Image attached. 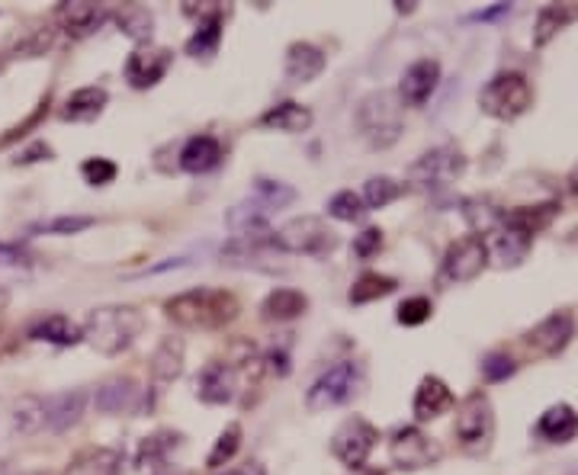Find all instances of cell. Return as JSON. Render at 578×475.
<instances>
[{"label":"cell","instance_id":"cell-6","mask_svg":"<svg viewBox=\"0 0 578 475\" xmlns=\"http://www.w3.org/2000/svg\"><path fill=\"white\" fill-rule=\"evenodd\" d=\"M360 382H363L360 363H354V360L334 363L331 370H325L312 382V389L306 392V408L312 411V415H322V411H331L344 402H351L354 392L360 389Z\"/></svg>","mask_w":578,"mask_h":475},{"label":"cell","instance_id":"cell-37","mask_svg":"<svg viewBox=\"0 0 578 475\" xmlns=\"http://www.w3.org/2000/svg\"><path fill=\"white\" fill-rule=\"evenodd\" d=\"M254 203H261L267 212H280L289 203H296V190L286 187L280 180H267V177H257L254 180Z\"/></svg>","mask_w":578,"mask_h":475},{"label":"cell","instance_id":"cell-44","mask_svg":"<svg viewBox=\"0 0 578 475\" xmlns=\"http://www.w3.org/2000/svg\"><path fill=\"white\" fill-rule=\"evenodd\" d=\"M434 315V305H431V299H424V296H412V299H405L402 305H399V312H395V321L399 325H405V328H418V325H424Z\"/></svg>","mask_w":578,"mask_h":475},{"label":"cell","instance_id":"cell-50","mask_svg":"<svg viewBox=\"0 0 578 475\" xmlns=\"http://www.w3.org/2000/svg\"><path fill=\"white\" fill-rule=\"evenodd\" d=\"M42 158L49 161V158H52V148L45 145V142H36L33 148H26V151H23V155L17 158V164H33V161H42Z\"/></svg>","mask_w":578,"mask_h":475},{"label":"cell","instance_id":"cell-55","mask_svg":"<svg viewBox=\"0 0 578 475\" xmlns=\"http://www.w3.org/2000/svg\"><path fill=\"white\" fill-rule=\"evenodd\" d=\"M354 475H386L383 469H367V466H363V469H357Z\"/></svg>","mask_w":578,"mask_h":475},{"label":"cell","instance_id":"cell-40","mask_svg":"<svg viewBox=\"0 0 578 475\" xmlns=\"http://www.w3.org/2000/svg\"><path fill=\"white\" fill-rule=\"evenodd\" d=\"M405 193L402 183H395L392 177H370L363 183V206L367 209H386Z\"/></svg>","mask_w":578,"mask_h":475},{"label":"cell","instance_id":"cell-3","mask_svg":"<svg viewBox=\"0 0 578 475\" xmlns=\"http://www.w3.org/2000/svg\"><path fill=\"white\" fill-rule=\"evenodd\" d=\"M357 132L370 148H389L402 135V103L389 90H373L357 103Z\"/></svg>","mask_w":578,"mask_h":475},{"label":"cell","instance_id":"cell-16","mask_svg":"<svg viewBox=\"0 0 578 475\" xmlns=\"http://www.w3.org/2000/svg\"><path fill=\"white\" fill-rule=\"evenodd\" d=\"M225 225L235 241H270L273 238L270 212L261 203H254V199H245V203L228 209Z\"/></svg>","mask_w":578,"mask_h":475},{"label":"cell","instance_id":"cell-1","mask_svg":"<svg viewBox=\"0 0 578 475\" xmlns=\"http://www.w3.org/2000/svg\"><path fill=\"white\" fill-rule=\"evenodd\" d=\"M241 305L232 293L225 289H187L174 299L164 302V315L174 321L180 328H190V331H219L225 325H232L238 318Z\"/></svg>","mask_w":578,"mask_h":475},{"label":"cell","instance_id":"cell-12","mask_svg":"<svg viewBox=\"0 0 578 475\" xmlns=\"http://www.w3.org/2000/svg\"><path fill=\"white\" fill-rule=\"evenodd\" d=\"M575 337V315L569 309L546 315L540 325H534L524 334V344L530 354L537 357H556L569 347V341Z\"/></svg>","mask_w":578,"mask_h":475},{"label":"cell","instance_id":"cell-10","mask_svg":"<svg viewBox=\"0 0 578 475\" xmlns=\"http://www.w3.org/2000/svg\"><path fill=\"white\" fill-rule=\"evenodd\" d=\"M376 440H379V431L370 424V421H363V418H347L338 431H334L331 437V453L341 459V463L357 472L367 466V459L376 447Z\"/></svg>","mask_w":578,"mask_h":475},{"label":"cell","instance_id":"cell-45","mask_svg":"<svg viewBox=\"0 0 578 475\" xmlns=\"http://www.w3.org/2000/svg\"><path fill=\"white\" fill-rule=\"evenodd\" d=\"M52 42H55V29H49V26L29 29V33L17 42V55H23V58L45 55V52L52 49Z\"/></svg>","mask_w":578,"mask_h":475},{"label":"cell","instance_id":"cell-38","mask_svg":"<svg viewBox=\"0 0 578 475\" xmlns=\"http://www.w3.org/2000/svg\"><path fill=\"white\" fill-rule=\"evenodd\" d=\"M559 212L556 203H543V206H521V209H511L505 212V222L508 225H517V228H524L527 235H537L540 228H546L553 222V216Z\"/></svg>","mask_w":578,"mask_h":475},{"label":"cell","instance_id":"cell-15","mask_svg":"<svg viewBox=\"0 0 578 475\" xmlns=\"http://www.w3.org/2000/svg\"><path fill=\"white\" fill-rule=\"evenodd\" d=\"M277 257H283V251L277 248V241L273 238L270 241H232L228 248H222V264L264 270V273L286 270L283 264H277Z\"/></svg>","mask_w":578,"mask_h":475},{"label":"cell","instance_id":"cell-26","mask_svg":"<svg viewBox=\"0 0 578 475\" xmlns=\"http://www.w3.org/2000/svg\"><path fill=\"white\" fill-rule=\"evenodd\" d=\"M222 161V145L212 135H193V139L180 148V167L187 174H206Z\"/></svg>","mask_w":578,"mask_h":475},{"label":"cell","instance_id":"cell-54","mask_svg":"<svg viewBox=\"0 0 578 475\" xmlns=\"http://www.w3.org/2000/svg\"><path fill=\"white\" fill-rule=\"evenodd\" d=\"M569 190H572V193H578V167H575V171L569 174Z\"/></svg>","mask_w":578,"mask_h":475},{"label":"cell","instance_id":"cell-57","mask_svg":"<svg viewBox=\"0 0 578 475\" xmlns=\"http://www.w3.org/2000/svg\"><path fill=\"white\" fill-rule=\"evenodd\" d=\"M29 475H55V472H29Z\"/></svg>","mask_w":578,"mask_h":475},{"label":"cell","instance_id":"cell-22","mask_svg":"<svg viewBox=\"0 0 578 475\" xmlns=\"http://www.w3.org/2000/svg\"><path fill=\"white\" fill-rule=\"evenodd\" d=\"M328 58L312 42H293L286 49V81L293 84H312L325 71Z\"/></svg>","mask_w":578,"mask_h":475},{"label":"cell","instance_id":"cell-24","mask_svg":"<svg viewBox=\"0 0 578 475\" xmlns=\"http://www.w3.org/2000/svg\"><path fill=\"white\" fill-rule=\"evenodd\" d=\"M29 341H45L55 347H74L84 341V328L74 325L65 315H45L29 328Z\"/></svg>","mask_w":578,"mask_h":475},{"label":"cell","instance_id":"cell-36","mask_svg":"<svg viewBox=\"0 0 578 475\" xmlns=\"http://www.w3.org/2000/svg\"><path fill=\"white\" fill-rule=\"evenodd\" d=\"M219 42H222V17H212L196 23V33L187 39V55L190 58H212L219 52Z\"/></svg>","mask_w":578,"mask_h":475},{"label":"cell","instance_id":"cell-51","mask_svg":"<svg viewBox=\"0 0 578 475\" xmlns=\"http://www.w3.org/2000/svg\"><path fill=\"white\" fill-rule=\"evenodd\" d=\"M0 264H7V267H26L29 257H26L20 248H7V244H0Z\"/></svg>","mask_w":578,"mask_h":475},{"label":"cell","instance_id":"cell-19","mask_svg":"<svg viewBox=\"0 0 578 475\" xmlns=\"http://www.w3.org/2000/svg\"><path fill=\"white\" fill-rule=\"evenodd\" d=\"M440 81V65L434 58H418L415 65H408L399 81V103L402 106H424L431 100Z\"/></svg>","mask_w":578,"mask_h":475},{"label":"cell","instance_id":"cell-2","mask_svg":"<svg viewBox=\"0 0 578 475\" xmlns=\"http://www.w3.org/2000/svg\"><path fill=\"white\" fill-rule=\"evenodd\" d=\"M145 331V315L135 305H103L84 321V341L103 357H116Z\"/></svg>","mask_w":578,"mask_h":475},{"label":"cell","instance_id":"cell-43","mask_svg":"<svg viewBox=\"0 0 578 475\" xmlns=\"http://www.w3.org/2000/svg\"><path fill=\"white\" fill-rule=\"evenodd\" d=\"M90 225H94V219H90V216H58V219H49V222H36L29 232H33V235H78Z\"/></svg>","mask_w":578,"mask_h":475},{"label":"cell","instance_id":"cell-17","mask_svg":"<svg viewBox=\"0 0 578 475\" xmlns=\"http://www.w3.org/2000/svg\"><path fill=\"white\" fill-rule=\"evenodd\" d=\"M530 244H534V235H527L524 228L517 225H508L505 216H501V225L492 232V241H485V248H489V257L498 267L508 270L524 264V257L530 254Z\"/></svg>","mask_w":578,"mask_h":475},{"label":"cell","instance_id":"cell-13","mask_svg":"<svg viewBox=\"0 0 578 475\" xmlns=\"http://www.w3.org/2000/svg\"><path fill=\"white\" fill-rule=\"evenodd\" d=\"M389 453H392V463L405 472L428 469L440 459V447L431 437H424L418 427H402V431H395V437L389 443Z\"/></svg>","mask_w":578,"mask_h":475},{"label":"cell","instance_id":"cell-20","mask_svg":"<svg viewBox=\"0 0 578 475\" xmlns=\"http://www.w3.org/2000/svg\"><path fill=\"white\" fill-rule=\"evenodd\" d=\"M106 17H110V10L103 4H90V0H74V4L55 7V20L71 39H84L90 33H97Z\"/></svg>","mask_w":578,"mask_h":475},{"label":"cell","instance_id":"cell-11","mask_svg":"<svg viewBox=\"0 0 578 475\" xmlns=\"http://www.w3.org/2000/svg\"><path fill=\"white\" fill-rule=\"evenodd\" d=\"M94 405L100 415H145L151 398L132 376H113L97 386Z\"/></svg>","mask_w":578,"mask_h":475},{"label":"cell","instance_id":"cell-52","mask_svg":"<svg viewBox=\"0 0 578 475\" xmlns=\"http://www.w3.org/2000/svg\"><path fill=\"white\" fill-rule=\"evenodd\" d=\"M228 475H267V469L257 463V459H248L245 466H238L235 472H228Z\"/></svg>","mask_w":578,"mask_h":475},{"label":"cell","instance_id":"cell-31","mask_svg":"<svg viewBox=\"0 0 578 475\" xmlns=\"http://www.w3.org/2000/svg\"><path fill=\"white\" fill-rule=\"evenodd\" d=\"M184 373V341L180 337H161V344L151 354V376L158 382H174Z\"/></svg>","mask_w":578,"mask_h":475},{"label":"cell","instance_id":"cell-56","mask_svg":"<svg viewBox=\"0 0 578 475\" xmlns=\"http://www.w3.org/2000/svg\"><path fill=\"white\" fill-rule=\"evenodd\" d=\"M0 475H7V463H0Z\"/></svg>","mask_w":578,"mask_h":475},{"label":"cell","instance_id":"cell-48","mask_svg":"<svg viewBox=\"0 0 578 475\" xmlns=\"http://www.w3.org/2000/svg\"><path fill=\"white\" fill-rule=\"evenodd\" d=\"M379 248H383V232H379V228H363L354 238V254L360 260H370L373 254H379Z\"/></svg>","mask_w":578,"mask_h":475},{"label":"cell","instance_id":"cell-30","mask_svg":"<svg viewBox=\"0 0 578 475\" xmlns=\"http://www.w3.org/2000/svg\"><path fill=\"white\" fill-rule=\"evenodd\" d=\"M309 309V299L299 289H273V293L261 302V318L264 321H293Z\"/></svg>","mask_w":578,"mask_h":475},{"label":"cell","instance_id":"cell-14","mask_svg":"<svg viewBox=\"0 0 578 475\" xmlns=\"http://www.w3.org/2000/svg\"><path fill=\"white\" fill-rule=\"evenodd\" d=\"M174 52L171 49H161V45H139L129 58H126V81L135 90H148L155 87L167 68H171Z\"/></svg>","mask_w":578,"mask_h":475},{"label":"cell","instance_id":"cell-41","mask_svg":"<svg viewBox=\"0 0 578 475\" xmlns=\"http://www.w3.org/2000/svg\"><path fill=\"white\" fill-rule=\"evenodd\" d=\"M238 447H241V424H228L225 431L219 434V440H216V447L209 450V456H206V469H222V466H228L232 463V456L238 453Z\"/></svg>","mask_w":578,"mask_h":475},{"label":"cell","instance_id":"cell-4","mask_svg":"<svg viewBox=\"0 0 578 475\" xmlns=\"http://www.w3.org/2000/svg\"><path fill=\"white\" fill-rule=\"evenodd\" d=\"M456 440L469 456H485L495 440V411L482 389L469 392L456 408Z\"/></svg>","mask_w":578,"mask_h":475},{"label":"cell","instance_id":"cell-28","mask_svg":"<svg viewBox=\"0 0 578 475\" xmlns=\"http://www.w3.org/2000/svg\"><path fill=\"white\" fill-rule=\"evenodd\" d=\"M537 434L550 443H569L578 434V415L572 405H553L546 408L540 421H537Z\"/></svg>","mask_w":578,"mask_h":475},{"label":"cell","instance_id":"cell-46","mask_svg":"<svg viewBox=\"0 0 578 475\" xmlns=\"http://www.w3.org/2000/svg\"><path fill=\"white\" fill-rule=\"evenodd\" d=\"M81 174H84V180L90 183V187H106V183L116 180L119 167L110 158H87L81 164Z\"/></svg>","mask_w":578,"mask_h":475},{"label":"cell","instance_id":"cell-34","mask_svg":"<svg viewBox=\"0 0 578 475\" xmlns=\"http://www.w3.org/2000/svg\"><path fill=\"white\" fill-rule=\"evenodd\" d=\"M13 431L17 434H39L45 431V402L42 395H23L13 405Z\"/></svg>","mask_w":578,"mask_h":475},{"label":"cell","instance_id":"cell-25","mask_svg":"<svg viewBox=\"0 0 578 475\" xmlns=\"http://www.w3.org/2000/svg\"><path fill=\"white\" fill-rule=\"evenodd\" d=\"M106 103H110V94H106V87H81V90H74V94L65 100L62 106V116L65 122H94L103 110H106Z\"/></svg>","mask_w":578,"mask_h":475},{"label":"cell","instance_id":"cell-7","mask_svg":"<svg viewBox=\"0 0 578 475\" xmlns=\"http://www.w3.org/2000/svg\"><path fill=\"white\" fill-rule=\"evenodd\" d=\"M273 241H277L283 254H306V257H328L338 248V235L318 216L289 219L280 232H273Z\"/></svg>","mask_w":578,"mask_h":475},{"label":"cell","instance_id":"cell-9","mask_svg":"<svg viewBox=\"0 0 578 475\" xmlns=\"http://www.w3.org/2000/svg\"><path fill=\"white\" fill-rule=\"evenodd\" d=\"M485 267H489V248H485V238L463 235V238H456L444 254V264H440V283L444 286L473 283Z\"/></svg>","mask_w":578,"mask_h":475},{"label":"cell","instance_id":"cell-58","mask_svg":"<svg viewBox=\"0 0 578 475\" xmlns=\"http://www.w3.org/2000/svg\"><path fill=\"white\" fill-rule=\"evenodd\" d=\"M174 475H180V472H174Z\"/></svg>","mask_w":578,"mask_h":475},{"label":"cell","instance_id":"cell-21","mask_svg":"<svg viewBox=\"0 0 578 475\" xmlns=\"http://www.w3.org/2000/svg\"><path fill=\"white\" fill-rule=\"evenodd\" d=\"M42 402H45V431L65 434L68 427H74V424L81 421L84 405H87V392L68 389V392L42 395Z\"/></svg>","mask_w":578,"mask_h":475},{"label":"cell","instance_id":"cell-39","mask_svg":"<svg viewBox=\"0 0 578 475\" xmlns=\"http://www.w3.org/2000/svg\"><path fill=\"white\" fill-rule=\"evenodd\" d=\"M395 286H399V283H395L392 277H383V273H360V277L354 280V286H351V302L363 305V302L392 296Z\"/></svg>","mask_w":578,"mask_h":475},{"label":"cell","instance_id":"cell-27","mask_svg":"<svg viewBox=\"0 0 578 475\" xmlns=\"http://www.w3.org/2000/svg\"><path fill=\"white\" fill-rule=\"evenodd\" d=\"M261 126L273 129V132H286V135H296V132H306L312 126V113L306 106H299L296 100H283L277 106L261 116Z\"/></svg>","mask_w":578,"mask_h":475},{"label":"cell","instance_id":"cell-23","mask_svg":"<svg viewBox=\"0 0 578 475\" xmlns=\"http://www.w3.org/2000/svg\"><path fill=\"white\" fill-rule=\"evenodd\" d=\"M415 418L418 421H434L440 418L444 411L453 408V392L447 389V382L440 376H424L421 386L415 392Z\"/></svg>","mask_w":578,"mask_h":475},{"label":"cell","instance_id":"cell-5","mask_svg":"<svg viewBox=\"0 0 578 475\" xmlns=\"http://www.w3.org/2000/svg\"><path fill=\"white\" fill-rule=\"evenodd\" d=\"M530 103H534V90H530L524 74L517 71H501L479 90L482 113H489L492 119H501V122H511L521 113H527Z\"/></svg>","mask_w":578,"mask_h":475},{"label":"cell","instance_id":"cell-49","mask_svg":"<svg viewBox=\"0 0 578 475\" xmlns=\"http://www.w3.org/2000/svg\"><path fill=\"white\" fill-rule=\"evenodd\" d=\"M267 370H270V373H277V376H286V373H289V357H286V350H277V347L270 350V354H267Z\"/></svg>","mask_w":578,"mask_h":475},{"label":"cell","instance_id":"cell-33","mask_svg":"<svg viewBox=\"0 0 578 475\" xmlns=\"http://www.w3.org/2000/svg\"><path fill=\"white\" fill-rule=\"evenodd\" d=\"M116 23L132 42H139V45L148 42L151 29H155V17H151V10L142 4H123V10H116Z\"/></svg>","mask_w":578,"mask_h":475},{"label":"cell","instance_id":"cell-35","mask_svg":"<svg viewBox=\"0 0 578 475\" xmlns=\"http://www.w3.org/2000/svg\"><path fill=\"white\" fill-rule=\"evenodd\" d=\"M177 440L180 437L174 431H158V434L145 437L139 453H135V466H139V469H158V466H164V459H167V453L177 447Z\"/></svg>","mask_w":578,"mask_h":475},{"label":"cell","instance_id":"cell-32","mask_svg":"<svg viewBox=\"0 0 578 475\" xmlns=\"http://www.w3.org/2000/svg\"><path fill=\"white\" fill-rule=\"evenodd\" d=\"M65 475H119V453L113 450H84L68 463Z\"/></svg>","mask_w":578,"mask_h":475},{"label":"cell","instance_id":"cell-8","mask_svg":"<svg viewBox=\"0 0 578 475\" xmlns=\"http://www.w3.org/2000/svg\"><path fill=\"white\" fill-rule=\"evenodd\" d=\"M466 171V158L456 145H437L408 167V180L418 190H440L450 187L453 180H460Z\"/></svg>","mask_w":578,"mask_h":475},{"label":"cell","instance_id":"cell-53","mask_svg":"<svg viewBox=\"0 0 578 475\" xmlns=\"http://www.w3.org/2000/svg\"><path fill=\"white\" fill-rule=\"evenodd\" d=\"M498 13H508V4H498V7L485 10V13H476V20H492V17H498Z\"/></svg>","mask_w":578,"mask_h":475},{"label":"cell","instance_id":"cell-42","mask_svg":"<svg viewBox=\"0 0 578 475\" xmlns=\"http://www.w3.org/2000/svg\"><path fill=\"white\" fill-rule=\"evenodd\" d=\"M367 206H363V199L354 193V190H341L328 199V216H334L338 222H360Z\"/></svg>","mask_w":578,"mask_h":475},{"label":"cell","instance_id":"cell-47","mask_svg":"<svg viewBox=\"0 0 578 475\" xmlns=\"http://www.w3.org/2000/svg\"><path fill=\"white\" fill-rule=\"evenodd\" d=\"M514 373H517V363L508 354H489L482 360V376L489 382H501V379H508Z\"/></svg>","mask_w":578,"mask_h":475},{"label":"cell","instance_id":"cell-29","mask_svg":"<svg viewBox=\"0 0 578 475\" xmlns=\"http://www.w3.org/2000/svg\"><path fill=\"white\" fill-rule=\"evenodd\" d=\"M575 20H578V4H546L537 13V23H534V45L543 49L546 42Z\"/></svg>","mask_w":578,"mask_h":475},{"label":"cell","instance_id":"cell-18","mask_svg":"<svg viewBox=\"0 0 578 475\" xmlns=\"http://www.w3.org/2000/svg\"><path fill=\"white\" fill-rule=\"evenodd\" d=\"M196 395L206 405H228L238 395V366L225 360H212L206 370L196 379Z\"/></svg>","mask_w":578,"mask_h":475}]
</instances>
